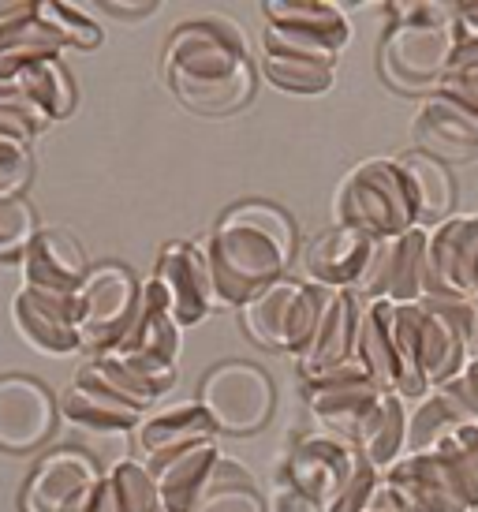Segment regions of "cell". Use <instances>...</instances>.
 Returning <instances> with one entry per match:
<instances>
[{
    "instance_id": "obj_3",
    "label": "cell",
    "mask_w": 478,
    "mask_h": 512,
    "mask_svg": "<svg viewBox=\"0 0 478 512\" xmlns=\"http://www.w3.org/2000/svg\"><path fill=\"white\" fill-rule=\"evenodd\" d=\"M340 228H355L374 243L396 240L411 228H419V206L411 195V180L396 157L363 161L340 184L333 202Z\"/></svg>"
},
{
    "instance_id": "obj_24",
    "label": "cell",
    "mask_w": 478,
    "mask_h": 512,
    "mask_svg": "<svg viewBox=\"0 0 478 512\" xmlns=\"http://www.w3.org/2000/svg\"><path fill=\"white\" fill-rule=\"evenodd\" d=\"M127 352H139V356H154L161 363H172L176 367V356H180V326L169 314V303L161 296V288L150 281L142 288V307L131 322V333L120 344V356Z\"/></svg>"
},
{
    "instance_id": "obj_31",
    "label": "cell",
    "mask_w": 478,
    "mask_h": 512,
    "mask_svg": "<svg viewBox=\"0 0 478 512\" xmlns=\"http://www.w3.org/2000/svg\"><path fill=\"white\" fill-rule=\"evenodd\" d=\"M15 86L27 94L49 120H64L75 109V83H71L68 68L60 64V57L38 60L34 68L15 75Z\"/></svg>"
},
{
    "instance_id": "obj_35",
    "label": "cell",
    "mask_w": 478,
    "mask_h": 512,
    "mask_svg": "<svg viewBox=\"0 0 478 512\" xmlns=\"http://www.w3.org/2000/svg\"><path fill=\"white\" fill-rule=\"evenodd\" d=\"M262 72L273 86L292 90V94H325L333 86V68L296 57H262Z\"/></svg>"
},
{
    "instance_id": "obj_21",
    "label": "cell",
    "mask_w": 478,
    "mask_h": 512,
    "mask_svg": "<svg viewBox=\"0 0 478 512\" xmlns=\"http://www.w3.org/2000/svg\"><path fill=\"white\" fill-rule=\"evenodd\" d=\"M359 326H363V307H359L355 292H337L333 303H329V314H325L322 329L314 333L310 348L299 356L303 374L310 378V374H322V370L337 367V363L355 359Z\"/></svg>"
},
{
    "instance_id": "obj_9",
    "label": "cell",
    "mask_w": 478,
    "mask_h": 512,
    "mask_svg": "<svg viewBox=\"0 0 478 512\" xmlns=\"http://www.w3.org/2000/svg\"><path fill=\"white\" fill-rule=\"evenodd\" d=\"M363 460L366 456L359 453V445H348V441L333 438V434H310V438L292 445V453H288L277 479H284L310 505H318V512H325L337 501V494L344 490V483L352 479Z\"/></svg>"
},
{
    "instance_id": "obj_8",
    "label": "cell",
    "mask_w": 478,
    "mask_h": 512,
    "mask_svg": "<svg viewBox=\"0 0 478 512\" xmlns=\"http://www.w3.org/2000/svg\"><path fill=\"white\" fill-rule=\"evenodd\" d=\"M456 19L449 27H393L381 45V72L400 90H441L452 68Z\"/></svg>"
},
{
    "instance_id": "obj_36",
    "label": "cell",
    "mask_w": 478,
    "mask_h": 512,
    "mask_svg": "<svg viewBox=\"0 0 478 512\" xmlns=\"http://www.w3.org/2000/svg\"><path fill=\"white\" fill-rule=\"evenodd\" d=\"M42 228H38V214L23 195L0 199V258L27 255V247L34 243Z\"/></svg>"
},
{
    "instance_id": "obj_6",
    "label": "cell",
    "mask_w": 478,
    "mask_h": 512,
    "mask_svg": "<svg viewBox=\"0 0 478 512\" xmlns=\"http://www.w3.org/2000/svg\"><path fill=\"white\" fill-rule=\"evenodd\" d=\"M307 400L310 412L318 415V423L333 438L359 445L366 423L374 419V412L385 400V389L374 385V378L366 374L359 359H348V363H337V367L322 370V374H310Z\"/></svg>"
},
{
    "instance_id": "obj_32",
    "label": "cell",
    "mask_w": 478,
    "mask_h": 512,
    "mask_svg": "<svg viewBox=\"0 0 478 512\" xmlns=\"http://www.w3.org/2000/svg\"><path fill=\"white\" fill-rule=\"evenodd\" d=\"M393 352H396V393L426 397V378L419 367V303H393Z\"/></svg>"
},
{
    "instance_id": "obj_44",
    "label": "cell",
    "mask_w": 478,
    "mask_h": 512,
    "mask_svg": "<svg viewBox=\"0 0 478 512\" xmlns=\"http://www.w3.org/2000/svg\"><path fill=\"white\" fill-rule=\"evenodd\" d=\"M452 15H456V38H478V0L452 4Z\"/></svg>"
},
{
    "instance_id": "obj_12",
    "label": "cell",
    "mask_w": 478,
    "mask_h": 512,
    "mask_svg": "<svg viewBox=\"0 0 478 512\" xmlns=\"http://www.w3.org/2000/svg\"><path fill=\"white\" fill-rule=\"evenodd\" d=\"M426 296H478V214L449 217L430 232Z\"/></svg>"
},
{
    "instance_id": "obj_45",
    "label": "cell",
    "mask_w": 478,
    "mask_h": 512,
    "mask_svg": "<svg viewBox=\"0 0 478 512\" xmlns=\"http://www.w3.org/2000/svg\"><path fill=\"white\" fill-rule=\"evenodd\" d=\"M157 4L154 0H139V4H127V0H109L105 4V12H113V15H131V19H139V15H150Z\"/></svg>"
},
{
    "instance_id": "obj_16",
    "label": "cell",
    "mask_w": 478,
    "mask_h": 512,
    "mask_svg": "<svg viewBox=\"0 0 478 512\" xmlns=\"http://www.w3.org/2000/svg\"><path fill=\"white\" fill-rule=\"evenodd\" d=\"M15 329L27 337L34 348L49 356H68L79 352V329H75V296H57V292H38L27 288L12 303Z\"/></svg>"
},
{
    "instance_id": "obj_7",
    "label": "cell",
    "mask_w": 478,
    "mask_h": 512,
    "mask_svg": "<svg viewBox=\"0 0 478 512\" xmlns=\"http://www.w3.org/2000/svg\"><path fill=\"white\" fill-rule=\"evenodd\" d=\"M213 427L225 434H254L273 412V382L254 363H225L206 374L198 400Z\"/></svg>"
},
{
    "instance_id": "obj_4",
    "label": "cell",
    "mask_w": 478,
    "mask_h": 512,
    "mask_svg": "<svg viewBox=\"0 0 478 512\" xmlns=\"http://www.w3.org/2000/svg\"><path fill=\"white\" fill-rule=\"evenodd\" d=\"M333 296H337L333 288L303 285V281L281 277L277 285H269L266 292H258V296L243 307V329H247L262 348L303 356L310 348V341H314V333L322 329Z\"/></svg>"
},
{
    "instance_id": "obj_19",
    "label": "cell",
    "mask_w": 478,
    "mask_h": 512,
    "mask_svg": "<svg viewBox=\"0 0 478 512\" xmlns=\"http://www.w3.org/2000/svg\"><path fill=\"white\" fill-rule=\"evenodd\" d=\"M217 460H221L217 441H202V445H191L180 453L154 456L146 468L154 471L157 479L161 512H195V501L210 483V471Z\"/></svg>"
},
{
    "instance_id": "obj_28",
    "label": "cell",
    "mask_w": 478,
    "mask_h": 512,
    "mask_svg": "<svg viewBox=\"0 0 478 512\" xmlns=\"http://www.w3.org/2000/svg\"><path fill=\"white\" fill-rule=\"evenodd\" d=\"M195 512H266L254 475L239 460L221 456L210 471V483L198 494Z\"/></svg>"
},
{
    "instance_id": "obj_46",
    "label": "cell",
    "mask_w": 478,
    "mask_h": 512,
    "mask_svg": "<svg viewBox=\"0 0 478 512\" xmlns=\"http://www.w3.org/2000/svg\"><path fill=\"white\" fill-rule=\"evenodd\" d=\"M90 512H120V501H116L109 479H101V490H98V498H94V505H90Z\"/></svg>"
},
{
    "instance_id": "obj_39",
    "label": "cell",
    "mask_w": 478,
    "mask_h": 512,
    "mask_svg": "<svg viewBox=\"0 0 478 512\" xmlns=\"http://www.w3.org/2000/svg\"><path fill=\"white\" fill-rule=\"evenodd\" d=\"M30 143L12 139V135H0V199H12L19 195L30 180Z\"/></svg>"
},
{
    "instance_id": "obj_41",
    "label": "cell",
    "mask_w": 478,
    "mask_h": 512,
    "mask_svg": "<svg viewBox=\"0 0 478 512\" xmlns=\"http://www.w3.org/2000/svg\"><path fill=\"white\" fill-rule=\"evenodd\" d=\"M445 389L460 400V408L467 412V419H471V423H478V356L467 359L464 370H460L452 382H445Z\"/></svg>"
},
{
    "instance_id": "obj_15",
    "label": "cell",
    "mask_w": 478,
    "mask_h": 512,
    "mask_svg": "<svg viewBox=\"0 0 478 512\" xmlns=\"http://www.w3.org/2000/svg\"><path fill=\"white\" fill-rule=\"evenodd\" d=\"M57 408L34 378H0V449L27 453L53 434Z\"/></svg>"
},
{
    "instance_id": "obj_5",
    "label": "cell",
    "mask_w": 478,
    "mask_h": 512,
    "mask_svg": "<svg viewBox=\"0 0 478 512\" xmlns=\"http://www.w3.org/2000/svg\"><path fill=\"white\" fill-rule=\"evenodd\" d=\"M142 288L146 285H139L124 266L90 270L86 285L75 296V329H79L83 352H94V356L120 352L142 307Z\"/></svg>"
},
{
    "instance_id": "obj_20",
    "label": "cell",
    "mask_w": 478,
    "mask_h": 512,
    "mask_svg": "<svg viewBox=\"0 0 478 512\" xmlns=\"http://www.w3.org/2000/svg\"><path fill=\"white\" fill-rule=\"evenodd\" d=\"M471 359V344L430 299H419V367L430 389L452 382Z\"/></svg>"
},
{
    "instance_id": "obj_37",
    "label": "cell",
    "mask_w": 478,
    "mask_h": 512,
    "mask_svg": "<svg viewBox=\"0 0 478 512\" xmlns=\"http://www.w3.org/2000/svg\"><path fill=\"white\" fill-rule=\"evenodd\" d=\"M38 12H42V19L49 23V27L57 30V38L64 42V49H68V45H75V49H94V45L101 42L98 23H94L86 12H79V8H71V4L42 0Z\"/></svg>"
},
{
    "instance_id": "obj_33",
    "label": "cell",
    "mask_w": 478,
    "mask_h": 512,
    "mask_svg": "<svg viewBox=\"0 0 478 512\" xmlns=\"http://www.w3.org/2000/svg\"><path fill=\"white\" fill-rule=\"evenodd\" d=\"M83 378H90V382H98L101 389H109L113 397H120V400H127V404H135V408H150L161 393H157L154 385L142 378L139 370L131 367L124 356H98L94 363H86L83 370H79Z\"/></svg>"
},
{
    "instance_id": "obj_47",
    "label": "cell",
    "mask_w": 478,
    "mask_h": 512,
    "mask_svg": "<svg viewBox=\"0 0 478 512\" xmlns=\"http://www.w3.org/2000/svg\"><path fill=\"white\" fill-rule=\"evenodd\" d=\"M475 356H478V296H475Z\"/></svg>"
},
{
    "instance_id": "obj_10",
    "label": "cell",
    "mask_w": 478,
    "mask_h": 512,
    "mask_svg": "<svg viewBox=\"0 0 478 512\" xmlns=\"http://www.w3.org/2000/svg\"><path fill=\"white\" fill-rule=\"evenodd\" d=\"M98 464L79 449H57L34 468L23 494V512H90L101 490Z\"/></svg>"
},
{
    "instance_id": "obj_1",
    "label": "cell",
    "mask_w": 478,
    "mask_h": 512,
    "mask_svg": "<svg viewBox=\"0 0 478 512\" xmlns=\"http://www.w3.org/2000/svg\"><path fill=\"white\" fill-rule=\"evenodd\" d=\"M165 75L183 105L195 113L225 116L243 109L254 94L247 42L232 19L202 15L183 23L165 49Z\"/></svg>"
},
{
    "instance_id": "obj_13",
    "label": "cell",
    "mask_w": 478,
    "mask_h": 512,
    "mask_svg": "<svg viewBox=\"0 0 478 512\" xmlns=\"http://www.w3.org/2000/svg\"><path fill=\"white\" fill-rule=\"evenodd\" d=\"M426 243H430L426 228H411L396 240L378 243L359 288L370 299L419 303L426 296Z\"/></svg>"
},
{
    "instance_id": "obj_23",
    "label": "cell",
    "mask_w": 478,
    "mask_h": 512,
    "mask_svg": "<svg viewBox=\"0 0 478 512\" xmlns=\"http://www.w3.org/2000/svg\"><path fill=\"white\" fill-rule=\"evenodd\" d=\"M60 412L68 415V423L86 430H98V434H127V430H139L142 412L135 404L113 397L109 389H101L98 382L90 378H75L68 393H64V404Z\"/></svg>"
},
{
    "instance_id": "obj_11",
    "label": "cell",
    "mask_w": 478,
    "mask_h": 512,
    "mask_svg": "<svg viewBox=\"0 0 478 512\" xmlns=\"http://www.w3.org/2000/svg\"><path fill=\"white\" fill-rule=\"evenodd\" d=\"M154 285L161 288L176 326H198L213 307H221L213 288L210 255L198 243H169L157 258Z\"/></svg>"
},
{
    "instance_id": "obj_22",
    "label": "cell",
    "mask_w": 478,
    "mask_h": 512,
    "mask_svg": "<svg viewBox=\"0 0 478 512\" xmlns=\"http://www.w3.org/2000/svg\"><path fill=\"white\" fill-rule=\"evenodd\" d=\"M217 427L206 415L202 404L195 400H183V404H172L165 412H154L150 419L139 423V445L142 453L150 456H169L180 453V449H191V445H202V441H213Z\"/></svg>"
},
{
    "instance_id": "obj_38",
    "label": "cell",
    "mask_w": 478,
    "mask_h": 512,
    "mask_svg": "<svg viewBox=\"0 0 478 512\" xmlns=\"http://www.w3.org/2000/svg\"><path fill=\"white\" fill-rule=\"evenodd\" d=\"M266 53L269 57H296V60H314V64H325L333 68L337 64V49L333 45L318 42V38H307V34H296V30H284V27H266Z\"/></svg>"
},
{
    "instance_id": "obj_2",
    "label": "cell",
    "mask_w": 478,
    "mask_h": 512,
    "mask_svg": "<svg viewBox=\"0 0 478 512\" xmlns=\"http://www.w3.org/2000/svg\"><path fill=\"white\" fill-rule=\"evenodd\" d=\"M296 251V228L269 202L236 206L210 240V273L221 307H247L258 292L277 285Z\"/></svg>"
},
{
    "instance_id": "obj_14",
    "label": "cell",
    "mask_w": 478,
    "mask_h": 512,
    "mask_svg": "<svg viewBox=\"0 0 478 512\" xmlns=\"http://www.w3.org/2000/svg\"><path fill=\"white\" fill-rule=\"evenodd\" d=\"M411 139L419 143V154L464 165L478 157V116L437 90L434 98L422 101L419 116L411 124Z\"/></svg>"
},
{
    "instance_id": "obj_18",
    "label": "cell",
    "mask_w": 478,
    "mask_h": 512,
    "mask_svg": "<svg viewBox=\"0 0 478 512\" xmlns=\"http://www.w3.org/2000/svg\"><path fill=\"white\" fill-rule=\"evenodd\" d=\"M374 247L378 243L363 236V232H355V228H329L325 236H318L307 247V262L303 266H307L310 285L348 292L352 285L363 281L366 266L374 258Z\"/></svg>"
},
{
    "instance_id": "obj_17",
    "label": "cell",
    "mask_w": 478,
    "mask_h": 512,
    "mask_svg": "<svg viewBox=\"0 0 478 512\" xmlns=\"http://www.w3.org/2000/svg\"><path fill=\"white\" fill-rule=\"evenodd\" d=\"M90 266H86L83 247L64 236V232H38L23 255V285L38 292H57V296H79L86 285Z\"/></svg>"
},
{
    "instance_id": "obj_27",
    "label": "cell",
    "mask_w": 478,
    "mask_h": 512,
    "mask_svg": "<svg viewBox=\"0 0 478 512\" xmlns=\"http://www.w3.org/2000/svg\"><path fill=\"white\" fill-rule=\"evenodd\" d=\"M408 419L411 412L404 408L400 393H385L381 408L374 412V419L366 423L363 438H359V453L385 475L396 460L408 456Z\"/></svg>"
},
{
    "instance_id": "obj_26",
    "label": "cell",
    "mask_w": 478,
    "mask_h": 512,
    "mask_svg": "<svg viewBox=\"0 0 478 512\" xmlns=\"http://www.w3.org/2000/svg\"><path fill=\"white\" fill-rule=\"evenodd\" d=\"M355 359L366 367V374L381 385L385 393H396V352H393V303L389 299H370L359 326V348Z\"/></svg>"
},
{
    "instance_id": "obj_25",
    "label": "cell",
    "mask_w": 478,
    "mask_h": 512,
    "mask_svg": "<svg viewBox=\"0 0 478 512\" xmlns=\"http://www.w3.org/2000/svg\"><path fill=\"white\" fill-rule=\"evenodd\" d=\"M266 12L273 19V27L318 38V42L333 45L337 53L352 38V27H348L340 4H325V0H269Z\"/></svg>"
},
{
    "instance_id": "obj_30",
    "label": "cell",
    "mask_w": 478,
    "mask_h": 512,
    "mask_svg": "<svg viewBox=\"0 0 478 512\" xmlns=\"http://www.w3.org/2000/svg\"><path fill=\"white\" fill-rule=\"evenodd\" d=\"M404 172H408L411 180V195H415V206H419V228L422 225H441V221H449V210H452V176L441 169V161L426 154H404L396 157Z\"/></svg>"
},
{
    "instance_id": "obj_29",
    "label": "cell",
    "mask_w": 478,
    "mask_h": 512,
    "mask_svg": "<svg viewBox=\"0 0 478 512\" xmlns=\"http://www.w3.org/2000/svg\"><path fill=\"white\" fill-rule=\"evenodd\" d=\"M460 427H471V419L460 408V400L452 397L445 385H437L430 397L419 400V408L408 419V453H426Z\"/></svg>"
},
{
    "instance_id": "obj_43",
    "label": "cell",
    "mask_w": 478,
    "mask_h": 512,
    "mask_svg": "<svg viewBox=\"0 0 478 512\" xmlns=\"http://www.w3.org/2000/svg\"><path fill=\"white\" fill-rule=\"evenodd\" d=\"M475 72H478V38H456L449 75H475Z\"/></svg>"
},
{
    "instance_id": "obj_40",
    "label": "cell",
    "mask_w": 478,
    "mask_h": 512,
    "mask_svg": "<svg viewBox=\"0 0 478 512\" xmlns=\"http://www.w3.org/2000/svg\"><path fill=\"white\" fill-rule=\"evenodd\" d=\"M393 27H449L452 4H430V0H408V4H389Z\"/></svg>"
},
{
    "instance_id": "obj_34",
    "label": "cell",
    "mask_w": 478,
    "mask_h": 512,
    "mask_svg": "<svg viewBox=\"0 0 478 512\" xmlns=\"http://www.w3.org/2000/svg\"><path fill=\"white\" fill-rule=\"evenodd\" d=\"M113 486L120 512H161V494H157L154 471L139 464V460H120L113 471L105 475Z\"/></svg>"
},
{
    "instance_id": "obj_42",
    "label": "cell",
    "mask_w": 478,
    "mask_h": 512,
    "mask_svg": "<svg viewBox=\"0 0 478 512\" xmlns=\"http://www.w3.org/2000/svg\"><path fill=\"white\" fill-rule=\"evenodd\" d=\"M363 512H415V509H411V501L404 498L400 486H393L389 479H381V483L374 486V494H370Z\"/></svg>"
}]
</instances>
